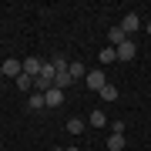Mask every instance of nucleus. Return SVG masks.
Returning a JSON list of instances; mask_svg holds the SVG:
<instances>
[{
	"label": "nucleus",
	"mask_w": 151,
	"mask_h": 151,
	"mask_svg": "<svg viewBox=\"0 0 151 151\" xmlns=\"http://www.w3.org/2000/svg\"><path fill=\"white\" fill-rule=\"evenodd\" d=\"M114 54H118V60H121V64H128V60H134V54H138V44L128 37L124 44H118V47H114Z\"/></svg>",
	"instance_id": "f257e3e1"
},
{
	"label": "nucleus",
	"mask_w": 151,
	"mask_h": 151,
	"mask_svg": "<svg viewBox=\"0 0 151 151\" xmlns=\"http://www.w3.org/2000/svg\"><path fill=\"white\" fill-rule=\"evenodd\" d=\"M0 67H4V77H20L24 74V60H17V57H7Z\"/></svg>",
	"instance_id": "f03ea898"
},
{
	"label": "nucleus",
	"mask_w": 151,
	"mask_h": 151,
	"mask_svg": "<svg viewBox=\"0 0 151 151\" xmlns=\"http://www.w3.org/2000/svg\"><path fill=\"white\" fill-rule=\"evenodd\" d=\"M84 81H87V87H91V91H101V87L108 84V77H104V70L97 67V70H87V77H84Z\"/></svg>",
	"instance_id": "7ed1b4c3"
},
{
	"label": "nucleus",
	"mask_w": 151,
	"mask_h": 151,
	"mask_svg": "<svg viewBox=\"0 0 151 151\" xmlns=\"http://www.w3.org/2000/svg\"><path fill=\"white\" fill-rule=\"evenodd\" d=\"M44 104H47V108H60V104H64V91H60V87L44 91Z\"/></svg>",
	"instance_id": "20e7f679"
},
{
	"label": "nucleus",
	"mask_w": 151,
	"mask_h": 151,
	"mask_svg": "<svg viewBox=\"0 0 151 151\" xmlns=\"http://www.w3.org/2000/svg\"><path fill=\"white\" fill-rule=\"evenodd\" d=\"M118 27H121L124 34H134V30L141 27V17H138V14H124V20L118 24Z\"/></svg>",
	"instance_id": "39448f33"
},
{
	"label": "nucleus",
	"mask_w": 151,
	"mask_h": 151,
	"mask_svg": "<svg viewBox=\"0 0 151 151\" xmlns=\"http://www.w3.org/2000/svg\"><path fill=\"white\" fill-rule=\"evenodd\" d=\"M40 67H44V60H40V57H24V74L37 77V74H40Z\"/></svg>",
	"instance_id": "423d86ee"
},
{
	"label": "nucleus",
	"mask_w": 151,
	"mask_h": 151,
	"mask_svg": "<svg viewBox=\"0 0 151 151\" xmlns=\"http://www.w3.org/2000/svg\"><path fill=\"white\" fill-rule=\"evenodd\" d=\"M87 124H91V128H104V124H108V114L104 111H91L87 114Z\"/></svg>",
	"instance_id": "0eeeda50"
},
{
	"label": "nucleus",
	"mask_w": 151,
	"mask_h": 151,
	"mask_svg": "<svg viewBox=\"0 0 151 151\" xmlns=\"http://www.w3.org/2000/svg\"><path fill=\"white\" fill-rule=\"evenodd\" d=\"M70 81H74V77H70V70H57V77H54V87L67 91V87H70Z\"/></svg>",
	"instance_id": "6e6552de"
},
{
	"label": "nucleus",
	"mask_w": 151,
	"mask_h": 151,
	"mask_svg": "<svg viewBox=\"0 0 151 151\" xmlns=\"http://www.w3.org/2000/svg\"><path fill=\"white\" fill-rule=\"evenodd\" d=\"M108 40H111V47H118V44L128 40V34H124L121 27H111V30H108Z\"/></svg>",
	"instance_id": "1a4fd4ad"
},
{
	"label": "nucleus",
	"mask_w": 151,
	"mask_h": 151,
	"mask_svg": "<svg viewBox=\"0 0 151 151\" xmlns=\"http://www.w3.org/2000/svg\"><path fill=\"white\" fill-rule=\"evenodd\" d=\"M67 70H70V77H87V67L81 64V60H70V64H67Z\"/></svg>",
	"instance_id": "9d476101"
},
{
	"label": "nucleus",
	"mask_w": 151,
	"mask_h": 151,
	"mask_svg": "<svg viewBox=\"0 0 151 151\" xmlns=\"http://www.w3.org/2000/svg\"><path fill=\"white\" fill-rule=\"evenodd\" d=\"M27 108H30V111H40V108H47V104H44V94H37V91H34V94L27 97Z\"/></svg>",
	"instance_id": "9b49d317"
},
{
	"label": "nucleus",
	"mask_w": 151,
	"mask_h": 151,
	"mask_svg": "<svg viewBox=\"0 0 151 151\" xmlns=\"http://www.w3.org/2000/svg\"><path fill=\"white\" fill-rule=\"evenodd\" d=\"M97 94H101L104 101H118V87H114V84H104V87H101Z\"/></svg>",
	"instance_id": "f8f14e48"
},
{
	"label": "nucleus",
	"mask_w": 151,
	"mask_h": 151,
	"mask_svg": "<svg viewBox=\"0 0 151 151\" xmlns=\"http://www.w3.org/2000/svg\"><path fill=\"white\" fill-rule=\"evenodd\" d=\"M124 148V134H111L108 138V151H121Z\"/></svg>",
	"instance_id": "ddd939ff"
},
{
	"label": "nucleus",
	"mask_w": 151,
	"mask_h": 151,
	"mask_svg": "<svg viewBox=\"0 0 151 151\" xmlns=\"http://www.w3.org/2000/svg\"><path fill=\"white\" fill-rule=\"evenodd\" d=\"M84 124H87V121H81V118H70V121H67V131H70V134H81V131H84Z\"/></svg>",
	"instance_id": "4468645a"
},
{
	"label": "nucleus",
	"mask_w": 151,
	"mask_h": 151,
	"mask_svg": "<svg viewBox=\"0 0 151 151\" xmlns=\"http://www.w3.org/2000/svg\"><path fill=\"white\" fill-rule=\"evenodd\" d=\"M17 87H20V91H30V87H34V77L30 74H20V77H17Z\"/></svg>",
	"instance_id": "2eb2a0df"
},
{
	"label": "nucleus",
	"mask_w": 151,
	"mask_h": 151,
	"mask_svg": "<svg viewBox=\"0 0 151 151\" xmlns=\"http://www.w3.org/2000/svg\"><path fill=\"white\" fill-rule=\"evenodd\" d=\"M101 60H104V64H111V60H118V54H114V47H104V50H101Z\"/></svg>",
	"instance_id": "dca6fc26"
},
{
	"label": "nucleus",
	"mask_w": 151,
	"mask_h": 151,
	"mask_svg": "<svg viewBox=\"0 0 151 151\" xmlns=\"http://www.w3.org/2000/svg\"><path fill=\"white\" fill-rule=\"evenodd\" d=\"M111 134H124V121H111Z\"/></svg>",
	"instance_id": "f3484780"
},
{
	"label": "nucleus",
	"mask_w": 151,
	"mask_h": 151,
	"mask_svg": "<svg viewBox=\"0 0 151 151\" xmlns=\"http://www.w3.org/2000/svg\"><path fill=\"white\" fill-rule=\"evenodd\" d=\"M50 64H54V70H67V60H64V57H54Z\"/></svg>",
	"instance_id": "a211bd4d"
},
{
	"label": "nucleus",
	"mask_w": 151,
	"mask_h": 151,
	"mask_svg": "<svg viewBox=\"0 0 151 151\" xmlns=\"http://www.w3.org/2000/svg\"><path fill=\"white\" fill-rule=\"evenodd\" d=\"M148 34H151V20H148Z\"/></svg>",
	"instance_id": "6ab92c4d"
},
{
	"label": "nucleus",
	"mask_w": 151,
	"mask_h": 151,
	"mask_svg": "<svg viewBox=\"0 0 151 151\" xmlns=\"http://www.w3.org/2000/svg\"><path fill=\"white\" fill-rule=\"evenodd\" d=\"M54 151H67V148H54Z\"/></svg>",
	"instance_id": "aec40b11"
}]
</instances>
